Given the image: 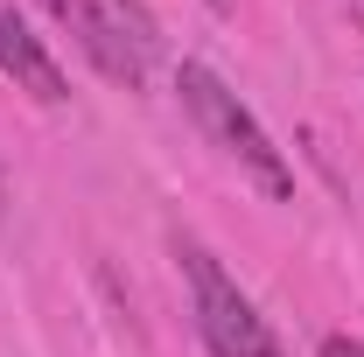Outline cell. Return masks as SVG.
I'll use <instances>...</instances> for the list:
<instances>
[{
  "label": "cell",
  "mask_w": 364,
  "mask_h": 357,
  "mask_svg": "<svg viewBox=\"0 0 364 357\" xmlns=\"http://www.w3.org/2000/svg\"><path fill=\"white\" fill-rule=\"evenodd\" d=\"M0 78L14 91H28L36 105H63L70 85H63V63L49 56V43L28 28V14L14 0H0Z\"/></svg>",
  "instance_id": "4"
},
{
  "label": "cell",
  "mask_w": 364,
  "mask_h": 357,
  "mask_svg": "<svg viewBox=\"0 0 364 357\" xmlns=\"http://www.w3.org/2000/svg\"><path fill=\"white\" fill-rule=\"evenodd\" d=\"M176 91H182V112L196 119V134L210 140L231 169L267 196V203H287V196H294V169H287V154L273 147V134L259 127V112H252V105H245V98L210 70V63L189 56V63L176 70Z\"/></svg>",
  "instance_id": "1"
},
{
  "label": "cell",
  "mask_w": 364,
  "mask_h": 357,
  "mask_svg": "<svg viewBox=\"0 0 364 357\" xmlns=\"http://www.w3.org/2000/svg\"><path fill=\"white\" fill-rule=\"evenodd\" d=\"M218 7H225V0H218Z\"/></svg>",
  "instance_id": "6"
},
{
  "label": "cell",
  "mask_w": 364,
  "mask_h": 357,
  "mask_svg": "<svg viewBox=\"0 0 364 357\" xmlns=\"http://www.w3.org/2000/svg\"><path fill=\"white\" fill-rule=\"evenodd\" d=\"M182 280H189V309H196V336L210 357H287V343L273 336V322L259 315V302L225 273V260L196 238H176Z\"/></svg>",
  "instance_id": "3"
},
{
  "label": "cell",
  "mask_w": 364,
  "mask_h": 357,
  "mask_svg": "<svg viewBox=\"0 0 364 357\" xmlns=\"http://www.w3.org/2000/svg\"><path fill=\"white\" fill-rule=\"evenodd\" d=\"M322 357H364L358 336H322Z\"/></svg>",
  "instance_id": "5"
},
{
  "label": "cell",
  "mask_w": 364,
  "mask_h": 357,
  "mask_svg": "<svg viewBox=\"0 0 364 357\" xmlns=\"http://www.w3.org/2000/svg\"><path fill=\"white\" fill-rule=\"evenodd\" d=\"M56 28L85 49V63L105 85L140 91L154 78V56H161V28L147 14V0H49Z\"/></svg>",
  "instance_id": "2"
}]
</instances>
